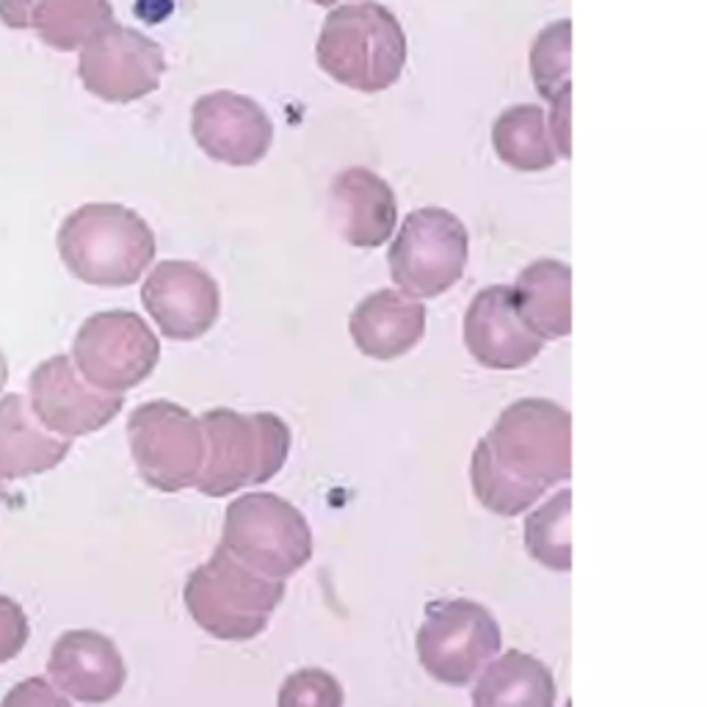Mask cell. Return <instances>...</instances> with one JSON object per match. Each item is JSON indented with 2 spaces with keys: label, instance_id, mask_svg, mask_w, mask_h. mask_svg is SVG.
<instances>
[{
  "label": "cell",
  "instance_id": "cell-5",
  "mask_svg": "<svg viewBox=\"0 0 707 707\" xmlns=\"http://www.w3.org/2000/svg\"><path fill=\"white\" fill-rule=\"evenodd\" d=\"M183 597L205 633L219 641H249L269 628L285 584L243 567L219 545L208 564L188 575Z\"/></svg>",
  "mask_w": 707,
  "mask_h": 707
},
{
  "label": "cell",
  "instance_id": "cell-15",
  "mask_svg": "<svg viewBox=\"0 0 707 707\" xmlns=\"http://www.w3.org/2000/svg\"><path fill=\"white\" fill-rule=\"evenodd\" d=\"M465 346L478 366L492 371H516L540 357L545 340H540L520 318L511 287L492 285L476 293L467 307Z\"/></svg>",
  "mask_w": 707,
  "mask_h": 707
},
{
  "label": "cell",
  "instance_id": "cell-31",
  "mask_svg": "<svg viewBox=\"0 0 707 707\" xmlns=\"http://www.w3.org/2000/svg\"><path fill=\"white\" fill-rule=\"evenodd\" d=\"M313 3H318V7H331V3H340V0H313Z\"/></svg>",
  "mask_w": 707,
  "mask_h": 707
},
{
  "label": "cell",
  "instance_id": "cell-19",
  "mask_svg": "<svg viewBox=\"0 0 707 707\" xmlns=\"http://www.w3.org/2000/svg\"><path fill=\"white\" fill-rule=\"evenodd\" d=\"M69 439L47 432L23 395L0 401V483L40 476L62 465Z\"/></svg>",
  "mask_w": 707,
  "mask_h": 707
},
{
  "label": "cell",
  "instance_id": "cell-8",
  "mask_svg": "<svg viewBox=\"0 0 707 707\" xmlns=\"http://www.w3.org/2000/svg\"><path fill=\"white\" fill-rule=\"evenodd\" d=\"M470 238L450 210H412L390 247V276L406 296L434 298L461 280Z\"/></svg>",
  "mask_w": 707,
  "mask_h": 707
},
{
  "label": "cell",
  "instance_id": "cell-30",
  "mask_svg": "<svg viewBox=\"0 0 707 707\" xmlns=\"http://www.w3.org/2000/svg\"><path fill=\"white\" fill-rule=\"evenodd\" d=\"M9 494H12V492H9L7 483H0V500H9Z\"/></svg>",
  "mask_w": 707,
  "mask_h": 707
},
{
  "label": "cell",
  "instance_id": "cell-10",
  "mask_svg": "<svg viewBox=\"0 0 707 707\" xmlns=\"http://www.w3.org/2000/svg\"><path fill=\"white\" fill-rule=\"evenodd\" d=\"M73 357L78 373L91 388L122 395L155 371L161 342L141 315L111 309L91 315L80 326Z\"/></svg>",
  "mask_w": 707,
  "mask_h": 707
},
{
  "label": "cell",
  "instance_id": "cell-4",
  "mask_svg": "<svg viewBox=\"0 0 707 707\" xmlns=\"http://www.w3.org/2000/svg\"><path fill=\"white\" fill-rule=\"evenodd\" d=\"M62 258L78 280L100 287L133 285L155 258V236L124 205H86L58 232Z\"/></svg>",
  "mask_w": 707,
  "mask_h": 707
},
{
  "label": "cell",
  "instance_id": "cell-3",
  "mask_svg": "<svg viewBox=\"0 0 707 707\" xmlns=\"http://www.w3.org/2000/svg\"><path fill=\"white\" fill-rule=\"evenodd\" d=\"M199 423L205 465L194 487L208 498L271 481L291 454V428L271 412L241 415L236 410H210Z\"/></svg>",
  "mask_w": 707,
  "mask_h": 707
},
{
  "label": "cell",
  "instance_id": "cell-17",
  "mask_svg": "<svg viewBox=\"0 0 707 707\" xmlns=\"http://www.w3.org/2000/svg\"><path fill=\"white\" fill-rule=\"evenodd\" d=\"M329 210L337 232L351 247L371 249L388 241L399 221V205L390 183L366 166H351L331 183Z\"/></svg>",
  "mask_w": 707,
  "mask_h": 707
},
{
  "label": "cell",
  "instance_id": "cell-7",
  "mask_svg": "<svg viewBox=\"0 0 707 707\" xmlns=\"http://www.w3.org/2000/svg\"><path fill=\"white\" fill-rule=\"evenodd\" d=\"M130 454L146 487L183 492L194 487L205 465V434L199 417L172 401L141 404L128 421Z\"/></svg>",
  "mask_w": 707,
  "mask_h": 707
},
{
  "label": "cell",
  "instance_id": "cell-6",
  "mask_svg": "<svg viewBox=\"0 0 707 707\" xmlns=\"http://www.w3.org/2000/svg\"><path fill=\"white\" fill-rule=\"evenodd\" d=\"M221 547L258 575L285 580L313 558V531L285 498L249 492L227 505Z\"/></svg>",
  "mask_w": 707,
  "mask_h": 707
},
{
  "label": "cell",
  "instance_id": "cell-23",
  "mask_svg": "<svg viewBox=\"0 0 707 707\" xmlns=\"http://www.w3.org/2000/svg\"><path fill=\"white\" fill-rule=\"evenodd\" d=\"M569 516H573V492L562 489L542 509L525 520V551L553 573L573 569V540H569Z\"/></svg>",
  "mask_w": 707,
  "mask_h": 707
},
{
  "label": "cell",
  "instance_id": "cell-25",
  "mask_svg": "<svg viewBox=\"0 0 707 707\" xmlns=\"http://www.w3.org/2000/svg\"><path fill=\"white\" fill-rule=\"evenodd\" d=\"M569 45H573V25L569 20L547 25L540 31L531 47V75L547 102L556 100L562 91L573 89L569 80Z\"/></svg>",
  "mask_w": 707,
  "mask_h": 707
},
{
  "label": "cell",
  "instance_id": "cell-2",
  "mask_svg": "<svg viewBox=\"0 0 707 707\" xmlns=\"http://www.w3.org/2000/svg\"><path fill=\"white\" fill-rule=\"evenodd\" d=\"M320 69L354 91H384L406 64V34L382 3H351L329 12L315 47Z\"/></svg>",
  "mask_w": 707,
  "mask_h": 707
},
{
  "label": "cell",
  "instance_id": "cell-18",
  "mask_svg": "<svg viewBox=\"0 0 707 707\" xmlns=\"http://www.w3.org/2000/svg\"><path fill=\"white\" fill-rule=\"evenodd\" d=\"M348 331L366 357L395 360L426 335V307L399 291H377L362 298L348 318Z\"/></svg>",
  "mask_w": 707,
  "mask_h": 707
},
{
  "label": "cell",
  "instance_id": "cell-13",
  "mask_svg": "<svg viewBox=\"0 0 707 707\" xmlns=\"http://www.w3.org/2000/svg\"><path fill=\"white\" fill-rule=\"evenodd\" d=\"M141 302L157 329L172 340H197L221 313L219 285L192 260L157 263L141 287Z\"/></svg>",
  "mask_w": 707,
  "mask_h": 707
},
{
  "label": "cell",
  "instance_id": "cell-27",
  "mask_svg": "<svg viewBox=\"0 0 707 707\" xmlns=\"http://www.w3.org/2000/svg\"><path fill=\"white\" fill-rule=\"evenodd\" d=\"M29 619L25 611L12 600V597L0 595V663L12 661L20 655V650L29 641Z\"/></svg>",
  "mask_w": 707,
  "mask_h": 707
},
{
  "label": "cell",
  "instance_id": "cell-28",
  "mask_svg": "<svg viewBox=\"0 0 707 707\" xmlns=\"http://www.w3.org/2000/svg\"><path fill=\"white\" fill-rule=\"evenodd\" d=\"M0 707H73L67 696L42 677H29L20 685H14L0 701Z\"/></svg>",
  "mask_w": 707,
  "mask_h": 707
},
{
  "label": "cell",
  "instance_id": "cell-26",
  "mask_svg": "<svg viewBox=\"0 0 707 707\" xmlns=\"http://www.w3.org/2000/svg\"><path fill=\"white\" fill-rule=\"evenodd\" d=\"M276 707H342V685L324 668H298L282 683Z\"/></svg>",
  "mask_w": 707,
  "mask_h": 707
},
{
  "label": "cell",
  "instance_id": "cell-1",
  "mask_svg": "<svg viewBox=\"0 0 707 707\" xmlns=\"http://www.w3.org/2000/svg\"><path fill=\"white\" fill-rule=\"evenodd\" d=\"M573 476V417L547 399H522L500 412L470 461L472 492L483 509L516 516L553 483Z\"/></svg>",
  "mask_w": 707,
  "mask_h": 707
},
{
  "label": "cell",
  "instance_id": "cell-9",
  "mask_svg": "<svg viewBox=\"0 0 707 707\" xmlns=\"http://www.w3.org/2000/svg\"><path fill=\"white\" fill-rule=\"evenodd\" d=\"M500 624L481 602L445 600L426 611L417 630V661L437 683L461 688L500 650Z\"/></svg>",
  "mask_w": 707,
  "mask_h": 707
},
{
  "label": "cell",
  "instance_id": "cell-16",
  "mask_svg": "<svg viewBox=\"0 0 707 707\" xmlns=\"http://www.w3.org/2000/svg\"><path fill=\"white\" fill-rule=\"evenodd\" d=\"M47 674L62 694L84 705L117 699L128 679L117 644L97 630H67L53 644Z\"/></svg>",
  "mask_w": 707,
  "mask_h": 707
},
{
  "label": "cell",
  "instance_id": "cell-11",
  "mask_svg": "<svg viewBox=\"0 0 707 707\" xmlns=\"http://www.w3.org/2000/svg\"><path fill=\"white\" fill-rule=\"evenodd\" d=\"M166 69L163 51L144 34L108 23L97 31L80 56V78L91 95L130 102L157 89Z\"/></svg>",
  "mask_w": 707,
  "mask_h": 707
},
{
  "label": "cell",
  "instance_id": "cell-21",
  "mask_svg": "<svg viewBox=\"0 0 707 707\" xmlns=\"http://www.w3.org/2000/svg\"><path fill=\"white\" fill-rule=\"evenodd\" d=\"M472 707H556V677L540 657L511 650L483 668Z\"/></svg>",
  "mask_w": 707,
  "mask_h": 707
},
{
  "label": "cell",
  "instance_id": "cell-12",
  "mask_svg": "<svg viewBox=\"0 0 707 707\" xmlns=\"http://www.w3.org/2000/svg\"><path fill=\"white\" fill-rule=\"evenodd\" d=\"M124 399L91 388L69 357L42 362L31 377V412L56 437L73 439L106 428L122 410Z\"/></svg>",
  "mask_w": 707,
  "mask_h": 707
},
{
  "label": "cell",
  "instance_id": "cell-29",
  "mask_svg": "<svg viewBox=\"0 0 707 707\" xmlns=\"http://www.w3.org/2000/svg\"><path fill=\"white\" fill-rule=\"evenodd\" d=\"M7 384V360H3V354H0V390Z\"/></svg>",
  "mask_w": 707,
  "mask_h": 707
},
{
  "label": "cell",
  "instance_id": "cell-14",
  "mask_svg": "<svg viewBox=\"0 0 707 707\" xmlns=\"http://www.w3.org/2000/svg\"><path fill=\"white\" fill-rule=\"evenodd\" d=\"M192 130L197 144L214 161L230 166H252L274 141L269 113L252 97L236 91H210L192 108Z\"/></svg>",
  "mask_w": 707,
  "mask_h": 707
},
{
  "label": "cell",
  "instance_id": "cell-22",
  "mask_svg": "<svg viewBox=\"0 0 707 707\" xmlns=\"http://www.w3.org/2000/svg\"><path fill=\"white\" fill-rule=\"evenodd\" d=\"M494 152L503 163L520 172H542L562 157L553 141L547 117L540 106H511L492 124Z\"/></svg>",
  "mask_w": 707,
  "mask_h": 707
},
{
  "label": "cell",
  "instance_id": "cell-24",
  "mask_svg": "<svg viewBox=\"0 0 707 707\" xmlns=\"http://www.w3.org/2000/svg\"><path fill=\"white\" fill-rule=\"evenodd\" d=\"M36 25L53 47L73 51L113 23L108 0H40Z\"/></svg>",
  "mask_w": 707,
  "mask_h": 707
},
{
  "label": "cell",
  "instance_id": "cell-20",
  "mask_svg": "<svg viewBox=\"0 0 707 707\" xmlns=\"http://www.w3.org/2000/svg\"><path fill=\"white\" fill-rule=\"evenodd\" d=\"M573 271L562 260H536L520 271L511 298L540 340H562L573 331Z\"/></svg>",
  "mask_w": 707,
  "mask_h": 707
}]
</instances>
